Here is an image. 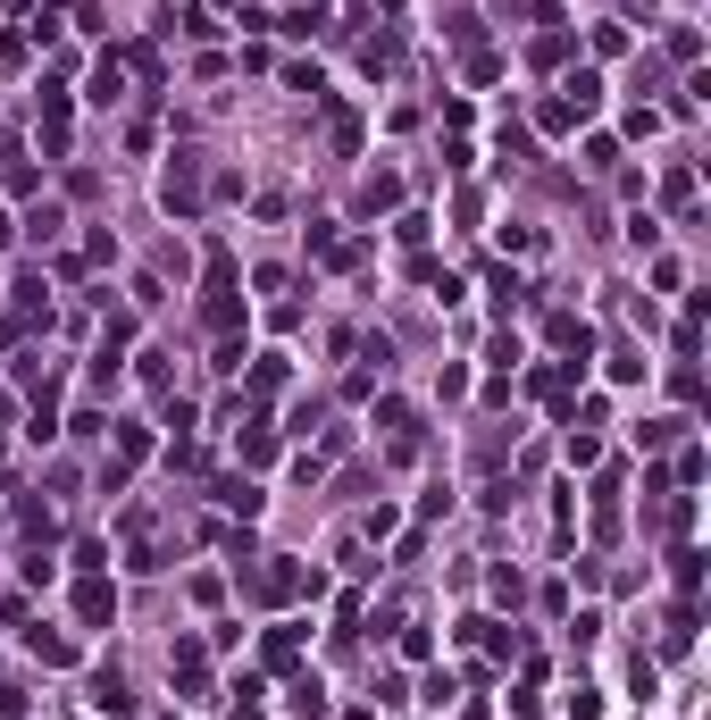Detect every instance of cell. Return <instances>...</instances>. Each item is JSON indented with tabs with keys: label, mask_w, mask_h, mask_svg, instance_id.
Masks as SVG:
<instances>
[{
	"label": "cell",
	"mask_w": 711,
	"mask_h": 720,
	"mask_svg": "<svg viewBox=\"0 0 711 720\" xmlns=\"http://www.w3.org/2000/svg\"><path fill=\"white\" fill-rule=\"evenodd\" d=\"M569 720H602V696H595V687H569Z\"/></svg>",
	"instance_id": "obj_36"
},
{
	"label": "cell",
	"mask_w": 711,
	"mask_h": 720,
	"mask_svg": "<svg viewBox=\"0 0 711 720\" xmlns=\"http://www.w3.org/2000/svg\"><path fill=\"white\" fill-rule=\"evenodd\" d=\"M235 453H244V470H268V461H277V428H268V419H244V428H235Z\"/></svg>",
	"instance_id": "obj_7"
},
{
	"label": "cell",
	"mask_w": 711,
	"mask_h": 720,
	"mask_svg": "<svg viewBox=\"0 0 711 720\" xmlns=\"http://www.w3.org/2000/svg\"><path fill=\"white\" fill-rule=\"evenodd\" d=\"M176 25H185L193 42H218V18H209V9H185V18H176Z\"/></svg>",
	"instance_id": "obj_37"
},
{
	"label": "cell",
	"mask_w": 711,
	"mask_h": 720,
	"mask_svg": "<svg viewBox=\"0 0 711 720\" xmlns=\"http://www.w3.org/2000/svg\"><path fill=\"white\" fill-rule=\"evenodd\" d=\"M544 336L561 343V352H569V360H586V352H595V327H586V319H578V310H553V327H544Z\"/></svg>",
	"instance_id": "obj_9"
},
{
	"label": "cell",
	"mask_w": 711,
	"mask_h": 720,
	"mask_svg": "<svg viewBox=\"0 0 711 720\" xmlns=\"http://www.w3.org/2000/svg\"><path fill=\"white\" fill-rule=\"evenodd\" d=\"M277 385H285V360H277V352H260V360H251V402H268Z\"/></svg>",
	"instance_id": "obj_18"
},
{
	"label": "cell",
	"mask_w": 711,
	"mask_h": 720,
	"mask_svg": "<svg viewBox=\"0 0 711 720\" xmlns=\"http://www.w3.org/2000/svg\"><path fill=\"white\" fill-rule=\"evenodd\" d=\"M0 185L18 193V202H34V193H42V168H34V160H9V168H0Z\"/></svg>",
	"instance_id": "obj_17"
},
{
	"label": "cell",
	"mask_w": 711,
	"mask_h": 720,
	"mask_svg": "<svg viewBox=\"0 0 711 720\" xmlns=\"http://www.w3.org/2000/svg\"><path fill=\"white\" fill-rule=\"evenodd\" d=\"M670 578L694 595V587H703V553H694V545H678V553H670Z\"/></svg>",
	"instance_id": "obj_20"
},
{
	"label": "cell",
	"mask_w": 711,
	"mask_h": 720,
	"mask_svg": "<svg viewBox=\"0 0 711 720\" xmlns=\"http://www.w3.org/2000/svg\"><path fill=\"white\" fill-rule=\"evenodd\" d=\"M678 428H687V419H645L637 436H645V453H661V444H678Z\"/></svg>",
	"instance_id": "obj_25"
},
{
	"label": "cell",
	"mask_w": 711,
	"mask_h": 720,
	"mask_svg": "<svg viewBox=\"0 0 711 720\" xmlns=\"http://www.w3.org/2000/svg\"><path fill=\"white\" fill-rule=\"evenodd\" d=\"M377 428H385V436H393V453H402V461H411L419 453V411H411V402H377Z\"/></svg>",
	"instance_id": "obj_6"
},
{
	"label": "cell",
	"mask_w": 711,
	"mask_h": 720,
	"mask_svg": "<svg viewBox=\"0 0 711 720\" xmlns=\"http://www.w3.org/2000/svg\"><path fill=\"white\" fill-rule=\"evenodd\" d=\"M703 470H711V461H703V444H687V453H678V470H670V477H678V486H703Z\"/></svg>",
	"instance_id": "obj_26"
},
{
	"label": "cell",
	"mask_w": 711,
	"mask_h": 720,
	"mask_svg": "<svg viewBox=\"0 0 711 720\" xmlns=\"http://www.w3.org/2000/svg\"><path fill=\"white\" fill-rule=\"evenodd\" d=\"M293 712H301V720H319V712H327V696H319V679H293Z\"/></svg>",
	"instance_id": "obj_27"
},
{
	"label": "cell",
	"mask_w": 711,
	"mask_h": 720,
	"mask_svg": "<svg viewBox=\"0 0 711 720\" xmlns=\"http://www.w3.org/2000/svg\"><path fill=\"white\" fill-rule=\"evenodd\" d=\"M486 360H494V369H503V378H511V360H519V336H511V327H503V336L486 343Z\"/></svg>",
	"instance_id": "obj_38"
},
{
	"label": "cell",
	"mask_w": 711,
	"mask_h": 720,
	"mask_svg": "<svg viewBox=\"0 0 711 720\" xmlns=\"http://www.w3.org/2000/svg\"><path fill=\"white\" fill-rule=\"evenodd\" d=\"M393 202H402V176H393V168L360 176V218H377V209H393Z\"/></svg>",
	"instance_id": "obj_11"
},
{
	"label": "cell",
	"mask_w": 711,
	"mask_h": 720,
	"mask_svg": "<svg viewBox=\"0 0 711 720\" xmlns=\"http://www.w3.org/2000/svg\"><path fill=\"white\" fill-rule=\"evenodd\" d=\"M244 587H251V604H293V595H319L327 578L301 569V562H285V553H260V569H244Z\"/></svg>",
	"instance_id": "obj_1"
},
{
	"label": "cell",
	"mask_w": 711,
	"mask_h": 720,
	"mask_svg": "<svg viewBox=\"0 0 711 720\" xmlns=\"http://www.w3.org/2000/svg\"><path fill=\"white\" fill-rule=\"evenodd\" d=\"M202 185H209V160H202V152H176L168 176H159V202H168V218H202Z\"/></svg>",
	"instance_id": "obj_3"
},
{
	"label": "cell",
	"mask_w": 711,
	"mask_h": 720,
	"mask_svg": "<svg viewBox=\"0 0 711 720\" xmlns=\"http://www.w3.org/2000/svg\"><path fill=\"white\" fill-rule=\"evenodd\" d=\"M561 110H569V117H595V110H602V76H595V68H578V76L561 84Z\"/></svg>",
	"instance_id": "obj_10"
},
{
	"label": "cell",
	"mask_w": 711,
	"mask_h": 720,
	"mask_svg": "<svg viewBox=\"0 0 711 720\" xmlns=\"http://www.w3.org/2000/svg\"><path fill=\"white\" fill-rule=\"evenodd\" d=\"M68 93H42V152H51V160H68Z\"/></svg>",
	"instance_id": "obj_8"
},
{
	"label": "cell",
	"mask_w": 711,
	"mask_h": 720,
	"mask_svg": "<svg viewBox=\"0 0 711 720\" xmlns=\"http://www.w3.org/2000/svg\"><path fill=\"white\" fill-rule=\"evenodd\" d=\"M18 235H34V244H51L59 235V202H42V209H25V227Z\"/></svg>",
	"instance_id": "obj_23"
},
{
	"label": "cell",
	"mask_w": 711,
	"mask_h": 720,
	"mask_svg": "<svg viewBox=\"0 0 711 720\" xmlns=\"http://www.w3.org/2000/svg\"><path fill=\"white\" fill-rule=\"evenodd\" d=\"M327 134H336V152H360V117L343 101H327Z\"/></svg>",
	"instance_id": "obj_19"
},
{
	"label": "cell",
	"mask_w": 711,
	"mask_h": 720,
	"mask_svg": "<svg viewBox=\"0 0 711 720\" xmlns=\"http://www.w3.org/2000/svg\"><path fill=\"white\" fill-rule=\"evenodd\" d=\"M134 343V310H110V327H101V352H126Z\"/></svg>",
	"instance_id": "obj_24"
},
{
	"label": "cell",
	"mask_w": 711,
	"mask_h": 720,
	"mask_svg": "<svg viewBox=\"0 0 711 720\" xmlns=\"http://www.w3.org/2000/svg\"><path fill=\"white\" fill-rule=\"evenodd\" d=\"M260 696H268V687L244 679V687H235V703H226V720H260Z\"/></svg>",
	"instance_id": "obj_22"
},
{
	"label": "cell",
	"mask_w": 711,
	"mask_h": 720,
	"mask_svg": "<svg viewBox=\"0 0 711 720\" xmlns=\"http://www.w3.org/2000/svg\"><path fill=\"white\" fill-rule=\"evenodd\" d=\"M519 595H527V587H519V569L503 562V569H494V604H511V611H519Z\"/></svg>",
	"instance_id": "obj_30"
},
{
	"label": "cell",
	"mask_w": 711,
	"mask_h": 720,
	"mask_svg": "<svg viewBox=\"0 0 711 720\" xmlns=\"http://www.w3.org/2000/svg\"><path fill=\"white\" fill-rule=\"evenodd\" d=\"M18 520H25V536H34V545H51V512H42V503H18Z\"/></svg>",
	"instance_id": "obj_33"
},
{
	"label": "cell",
	"mask_w": 711,
	"mask_h": 720,
	"mask_svg": "<svg viewBox=\"0 0 711 720\" xmlns=\"http://www.w3.org/2000/svg\"><path fill=\"white\" fill-rule=\"evenodd\" d=\"M75 620H84V628H110L117 620V587L101 578V569H93V578H75Z\"/></svg>",
	"instance_id": "obj_5"
},
{
	"label": "cell",
	"mask_w": 711,
	"mask_h": 720,
	"mask_svg": "<svg viewBox=\"0 0 711 720\" xmlns=\"http://www.w3.org/2000/svg\"><path fill=\"white\" fill-rule=\"evenodd\" d=\"M569 59V34H536V68H561Z\"/></svg>",
	"instance_id": "obj_35"
},
{
	"label": "cell",
	"mask_w": 711,
	"mask_h": 720,
	"mask_svg": "<svg viewBox=\"0 0 711 720\" xmlns=\"http://www.w3.org/2000/svg\"><path fill=\"white\" fill-rule=\"evenodd\" d=\"M117 93H126V59L110 51V59H101V68H93V101H101V110H110Z\"/></svg>",
	"instance_id": "obj_16"
},
{
	"label": "cell",
	"mask_w": 711,
	"mask_h": 720,
	"mask_svg": "<svg viewBox=\"0 0 711 720\" xmlns=\"http://www.w3.org/2000/svg\"><path fill=\"white\" fill-rule=\"evenodd\" d=\"M670 59H678V68H694V59H703V34H694V25H678V34H670Z\"/></svg>",
	"instance_id": "obj_28"
},
{
	"label": "cell",
	"mask_w": 711,
	"mask_h": 720,
	"mask_svg": "<svg viewBox=\"0 0 711 720\" xmlns=\"http://www.w3.org/2000/svg\"><path fill=\"white\" fill-rule=\"evenodd\" d=\"M569 470H602V436H595V428H578V436H569Z\"/></svg>",
	"instance_id": "obj_21"
},
{
	"label": "cell",
	"mask_w": 711,
	"mask_h": 720,
	"mask_svg": "<svg viewBox=\"0 0 711 720\" xmlns=\"http://www.w3.org/2000/svg\"><path fill=\"white\" fill-rule=\"evenodd\" d=\"M75 569H84V578H93V569H110V545H101V536H84V545H75Z\"/></svg>",
	"instance_id": "obj_31"
},
{
	"label": "cell",
	"mask_w": 711,
	"mask_h": 720,
	"mask_svg": "<svg viewBox=\"0 0 711 720\" xmlns=\"http://www.w3.org/2000/svg\"><path fill=\"white\" fill-rule=\"evenodd\" d=\"M486 285H494V302H503V310H519V294H527V285H519V277H511V268H494V277H486Z\"/></svg>",
	"instance_id": "obj_32"
},
{
	"label": "cell",
	"mask_w": 711,
	"mask_h": 720,
	"mask_svg": "<svg viewBox=\"0 0 711 720\" xmlns=\"http://www.w3.org/2000/svg\"><path fill=\"white\" fill-rule=\"evenodd\" d=\"M93 712H110V720L134 712V696H126V679H117V670H101V679H93Z\"/></svg>",
	"instance_id": "obj_13"
},
{
	"label": "cell",
	"mask_w": 711,
	"mask_h": 720,
	"mask_svg": "<svg viewBox=\"0 0 711 720\" xmlns=\"http://www.w3.org/2000/svg\"><path fill=\"white\" fill-rule=\"evenodd\" d=\"M202 319L218 327V336L244 327V294H235V260H226V251H209V268H202Z\"/></svg>",
	"instance_id": "obj_2"
},
{
	"label": "cell",
	"mask_w": 711,
	"mask_h": 720,
	"mask_svg": "<svg viewBox=\"0 0 711 720\" xmlns=\"http://www.w3.org/2000/svg\"><path fill=\"white\" fill-rule=\"evenodd\" d=\"M9 244H18V218H0V251H9Z\"/></svg>",
	"instance_id": "obj_39"
},
{
	"label": "cell",
	"mask_w": 711,
	"mask_h": 720,
	"mask_svg": "<svg viewBox=\"0 0 711 720\" xmlns=\"http://www.w3.org/2000/svg\"><path fill=\"white\" fill-rule=\"evenodd\" d=\"M25 654H34L42 670H68V662H75V645H68V637H42V628H25Z\"/></svg>",
	"instance_id": "obj_15"
},
{
	"label": "cell",
	"mask_w": 711,
	"mask_h": 720,
	"mask_svg": "<svg viewBox=\"0 0 711 720\" xmlns=\"http://www.w3.org/2000/svg\"><path fill=\"white\" fill-rule=\"evenodd\" d=\"M661 202H670V209H694V168H678L670 185H661Z\"/></svg>",
	"instance_id": "obj_29"
},
{
	"label": "cell",
	"mask_w": 711,
	"mask_h": 720,
	"mask_svg": "<svg viewBox=\"0 0 711 720\" xmlns=\"http://www.w3.org/2000/svg\"><path fill=\"white\" fill-rule=\"evenodd\" d=\"M260 662H268V670H301V628H268V637H260Z\"/></svg>",
	"instance_id": "obj_12"
},
{
	"label": "cell",
	"mask_w": 711,
	"mask_h": 720,
	"mask_svg": "<svg viewBox=\"0 0 711 720\" xmlns=\"http://www.w3.org/2000/svg\"><path fill=\"white\" fill-rule=\"evenodd\" d=\"M628 51V25H595V59H619Z\"/></svg>",
	"instance_id": "obj_34"
},
{
	"label": "cell",
	"mask_w": 711,
	"mask_h": 720,
	"mask_svg": "<svg viewBox=\"0 0 711 720\" xmlns=\"http://www.w3.org/2000/svg\"><path fill=\"white\" fill-rule=\"evenodd\" d=\"M9 411H18V402H9V394H0V419H9Z\"/></svg>",
	"instance_id": "obj_40"
},
{
	"label": "cell",
	"mask_w": 711,
	"mask_h": 720,
	"mask_svg": "<svg viewBox=\"0 0 711 720\" xmlns=\"http://www.w3.org/2000/svg\"><path fill=\"white\" fill-rule=\"evenodd\" d=\"M226 503V512H244V520H260V486H251V477H218V486H209Z\"/></svg>",
	"instance_id": "obj_14"
},
{
	"label": "cell",
	"mask_w": 711,
	"mask_h": 720,
	"mask_svg": "<svg viewBox=\"0 0 711 720\" xmlns=\"http://www.w3.org/2000/svg\"><path fill=\"white\" fill-rule=\"evenodd\" d=\"M168 670H176V687H185V696L202 703V696H209V637H176Z\"/></svg>",
	"instance_id": "obj_4"
}]
</instances>
